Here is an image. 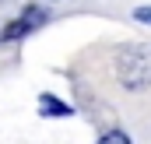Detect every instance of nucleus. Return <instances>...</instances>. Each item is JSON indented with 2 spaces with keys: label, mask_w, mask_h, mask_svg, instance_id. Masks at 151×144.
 I'll list each match as a JSON object with an SVG mask.
<instances>
[{
  "label": "nucleus",
  "mask_w": 151,
  "mask_h": 144,
  "mask_svg": "<svg viewBox=\"0 0 151 144\" xmlns=\"http://www.w3.org/2000/svg\"><path fill=\"white\" fill-rule=\"evenodd\" d=\"M116 74H119V84L123 88H144L151 84V60L141 46H127L119 56H116Z\"/></svg>",
  "instance_id": "nucleus-1"
},
{
  "label": "nucleus",
  "mask_w": 151,
  "mask_h": 144,
  "mask_svg": "<svg viewBox=\"0 0 151 144\" xmlns=\"http://www.w3.org/2000/svg\"><path fill=\"white\" fill-rule=\"evenodd\" d=\"M46 21V14H42V7H28L21 18H18V25H11V28H4V35L0 39H21L25 32H32V28H39Z\"/></svg>",
  "instance_id": "nucleus-2"
},
{
  "label": "nucleus",
  "mask_w": 151,
  "mask_h": 144,
  "mask_svg": "<svg viewBox=\"0 0 151 144\" xmlns=\"http://www.w3.org/2000/svg\"><path fill=\"white\" fill-rule=\"evenodd\" d=\"M39 109H42L46 116H70V112H74L70 106H63L56 95H42V99H39Z\"/></svg>",
  "instance_id": "nucleus-3"
},
{
  "label": "nucleus",
  "mask_w": 151,
  "mask_h": 144,
  "mask_svg": "<svg viewBox=\"0 0 151 144\" xmlns=\"http://www.w3.org/2000/svg\"><path fill=\"white\" fill-rule=\"evenodd\" d=\"M99 144H130V137H127L123 130H109V134H106Z\"/></svg>",
  "instance_id": "nucleus-4"
},
{
  "label": "nucleus",
  "mask_w": 151,
  "mask_h": 144,
  "mask_svg": "<svg viewBox=\"0 0 151 144\" xmlns=\"http://www.w3.org/2000/svg\"><path fill=\"white\" fill-rule=\"evenodd\" d=\"M134 21H144V25H151V7H137V11H134Z\"/></svg>",
  "instance_id": "nucleus-5"
}]
</instances>
